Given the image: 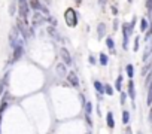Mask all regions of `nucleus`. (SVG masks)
Returning a JSON list of instances; mask_svg holds the SVG:
<instances>
[{
    "label": "nucleus",
    "instance_id": "nucleus-1",
    "mask_svg": "<svg viewBox=\"0 0 152 134\" xmlns=\"http://www.w3.org/2000/svg\"><path fill=\"white\" fill-rule=\"evenodd\" d=\"M9 40H11L12 49H17V48H21V46H23V40L19 39V34H18V31H17V30H12V31H11Z\"/></svg>",
    "mask_w": 152,
    "mask_h": 134
},
{
    "label": "nucleus",
    "instance_id": "nucleus-2",
    "mask_svg": "<svg viewBox=\"0 0 152 134\" xmlns=\"http://www.w3.org/2000/svg\"><path fill=\"white\" fill-rule=\"evenodd\" d=\"M64 17H66V23H67L69 27H75L78 24V15L73 9H67L64 13Z\"/></svg>",
    "mask_w": 152,
    "mask_h": 134
},
{
    "label": "nucleus",
    "instance_id": "nucleus-3",
    "mask_svg": "<svg viewBox=\"0 0 152 134\" xmlns=\"http://www.w3.org/2000/svg\"><path fill=\"white\" fill-rule=\"evenodd\" d=\"M133 25H134V23H131V24H124L122 25V30H124V48L127 49V43H128V36H130V33H131V30H133Z\"/></svg>",
    "mask_w": 152,
    "mask_h": 134
},
{
    "label": "nucleus",
    "instance_id": "nucleus-4",
    "mask_svg": "<svg viewBox=\"0 0 152 134\" xmlns=\"http://www.w3.org/2000/svg\"><path fill=\"white\" fill-rule=\"evenodd\" d=\"M18 29H19V33H21L24 37H27L30 34V29L27 27V24H25V21H24L23 18L18 19Z\"/></svg>",
    "mask_w": 152,
    "mask_h": 134
},
{
    "label": "nucleus",
    "instance_id": "nucleus-5",
    "mask_svg": "<svg viewBox=\"0 0 152 134\" xmlns=\"http://www.w3.org/2000/svg\"><path fill=\"white\" fill-rule=\"evenodd\" d=\"M30 6L35 9V12H45V13L48 12V9H46L45 6L39 2V0H30Z\"/></svg>",
    "mask_w": 152,
    "mask_h": 134
},
{
    "label": "nucleus",
    "instance_id": "nucleus-6",
    "mask_svg": "<svg viewBox=\"0 0 152 134\" xmlns=\"http://www.w3.org/2000/svg\"><path fill=\"white\" fill-rule=\"evenodd\" d=\"M19 13H21V18H25L29 13V5L25 0H19Z\"/></svg>",
    "mask_w": 152,
    "mask_h": 134
},
{
    "label": "nucleus",
    "instance_id": "nucleus-7",
    "mask_svg": "<svg viewBox=\"0 0 152 134\" xmlns=\"http://www.w3.org/2000/svg\"><path fill=\"white\" fill-rule=\"evenodd\" d=\"M151 54H152V39L148 40L146 46H145V51H143V61H146V60L149 58Z\"/></svg>",
    "mask_w": 152,
    "mask_h": 134
},
{
    "label": "nucleus",
    "instance_id": "nucleus-8",
    "mask_svg": "<svg viewBox=\"0 0 152 134\" xmlns=\"http://www.w3.org/2000/svg\"><path fill=\"white\" fill-rule=\"evenodd\" d=\"M60 55H61V58L64 60L66 64H72V57H70L69 51L66 49V48H61V49H60Z\"/></svg>",
    "mask_w": 152,
    "mask_h": 134
},
{
    "label": "nucleus",
    "instance_id": "nucleus-9",
    "mask_svg": "<svg viewBox=\"0 0 152 134\" xmlns=\"http://www.w3.org/2000/svg\"><path fill=\"white\" fill-rule=\"evenodd\" d=\"M67 80H69V82L73 85V86H78V85H79V80H78V76H76L75 72L67 73Z\"/></svg>",
    "mask_w": 152,
    "mask_h": 134
},
{
    "label": "nucleus",
    "instance_id": "nucleus-10",
    "mask_svg": "<svg viewBox=\"0 0 152 134\" xmlns=\"http://www.w3.org/2000/svg\"><path fill=\"white\" fill-rule=\"evenodd\" d=\"M45 21L43 19V15L40 12H35V15H33V24H36V25H39V24H42Z\"/></svg>",
    "mask_w": 152,
    "mask_h": 134
},
{
    "label": "nucleus",
    "instance_id": "nucleus-11",
    "mask_svg": "<svg viewBox=\"0 0 152 134\" xmlns=\"http://www.w3.org/2000/svg\"><path fill=\"white\" fill-rule=\"evenodd\" d=\"M55 72H57V75H58V76H66V64L58 63L57 67H55Z\"/></svg>",
    "mask_w": 152,
    "mask_h": 134
},
{
    "label": "nucleus",
    "instance_id": "nucleus-12",
    "mask_svg": "<svg viewBox=\"0 0 152 134\" xmlns=\"http://www.w3.org/2000/svg\"><path fill=\"white\" fill-rule=\"evenodd\" d=\"M128 96L131 97V100H134V97H136V92H134V84H133V80H130V82H128Z\"/></svg>",
    "mask_w": 152,
    "mask_h": 134
},
{
    "label": "nucleus",
    "instance_id": "nucleus-13",
    "mask_svg": "<svg viewBox=\"0 0 152 134\" xmlns=\"http://www.w3.org/2000/svg\"><path fill=\"white\" fill-rule=\"evenodd\" d=\"M106 121H108V127H109V128H114V127H115V121H114V115H112L110 112L108 113Z\"/></svg>",
    "mask_w": 152,
    "mask_h": 134
},
{
    "label": "nucleus",
    "instance_id": "nucleus-14",
    "mask_svg": "<svg viewBox=\"0 0 152 134\" xmlns=\"http://www.w3.org/2000/svg\"><path fill=\"white\" fill-rule=\"evenodd\" d=\"M104 34H106V25L102 23V24H98V37L102 39Z\"/></svg>",
    "mask_w": 152,
    "mask_h": 134
},
{
    "label": "nucleus",
    "instance_id": "nucleus-15",
    "mask_svg": "<svg viewBox=\"0 0 152 134\" xmlns=\"http://www.w3.org/2000/svg\"><path fill=\"white\" fill-rule=\"evenodd\" d=\"M21 54H23V46H21V48L14 49V58H12V60H14V61H15V60H18L19 57H21Z\"/></svg>",
    "mask_w": 152,
    "mask_h": 134
},
{
    "label": "nucleus",
    "instance_id": "nucleus-16",
    "mask_svg": "<svg viewBox=\"0 0 152 134\" xmlns=\"http://www.w3.org/2000/svg\"><path fill=\"white\" fill-rule=\"evenodd\" d=\"M48 33L52 36V37H55V39H60V36H58V33H57V30L54 29V27H48Z\"/></svg>",
    "mask_w": 152,
    "mask_h": 134
},
{
    "label": "nucleus",
    "instance_id": "nucleus-17",
    "mask_svg": "<svg viewBox=\"0 0 152 134\" xmlns=\"http://www.w3.org/2000/svg\"><path fill=\"white\" fill-rule=\"evenodd\" d=\"M146 103H148V104H152V82H151L149 90H148V98H146Z\"/></svg>",
    "mask_w": 152,
    "mask_h": 134
},
{
    "label": "nucleus",
    "instance_id": "nucleus-18",
    "mask_svg": "<svg viewBox=\"0 0 152 134\" xmlns=\"http://www.w3.org/2000/svg\"><path fill=\"white\" fill-rule=\"evenodd\" d=\"M125 69H127V75H128L130 78H133V75H134V67L131 66V64H128Z\"/></svg>",
    "mask_w": 152,
    "mask_h": 134
},
{
    "label": "nucleus",
    "instance_id": "nucleus-19",
    "mask_svg": "<svg viewBox=\"0 0 152 134\" xmlns=\"http://www.w3.org/2000/svg\"><path fill=\"white\" fill-rule=\"evenodd\" d=\"M94 86H96V90H97L98 92H104V86L98 82V80H96V82H94Z\"/></svg>",
    "mask_w": 152,
    "mask_h": 134
},
{
    "label": "nucleus",
    "instance_id": "nucleus-20",
    "mask_svg": "<svg viewBox=\"0 0 152 134\" xmlns=\"http://www.w3.org/2000/svg\"><path fill=\"white\" fill-rule=\"evenodd\" d=\"M128 121H130V113L125 110V112H122V122L124 124H128Z\"/></svg>",
    "mask_w": 152,
    "mask_h": 134
},
{
    "label": "nucleus",
    "instance_id": "nucleus-21",
    "mask_svg": "<svg viewBox=\"0 0 152 134\" xmlns=\"http://www.w3.org/2000/svg\"><path fill=\"white\" fill-rule=\"evenodd\" d=\"M84 104H85V112H87V115H90L91 110H92V106H91V103H90V101H85Z\"/></svg>",
    "mask_w": 152,
    "mask_h": 134
},
{
    "label": "nucleus",
    "instance_id": "nucleus-22",
    "mask_svg": "<svg viewBox=\"0 0 152 134\" xmlns=\"http://www.w3.org/2000/svg\"><path fill=\"white\" fill-rule=\"evenodd\" d=\"M104 92H106L108 96H112V94H114V90H112L110 85H104Z\"/></svg>",
    "mask_w": 152,
    "mask_h": 134
},
{
    "label": "nucleus",
    "instance_id": "nucleus-23",
    "mask_svg": "<svg viewBox=\"0 0 152 134\" xmlns=\"http://www.w3.org/2000/svg\"><path fill=\"white\" fill-rule=\"evenodd\" d=\"M100 63H102V66H106L108 64V57L104 55V54H100Z\"/></svg>",
    "mask_w": 152,
    "mask_h": 134
},
{
    "label": "nucleus",
    "instance_id": "nucleus-24",
    "mask_svg": "<svg viewBox=\"0 0 152 134\" xmlns=\"http://www.w3.org/2000/svg\"><path fill=\"white\" fill-rule=\"evenodd\" d=\"M121 84H122V78H121V76H118L116 84H115V86H116V90H118V91H121Z\"/></svg>",
    "mask_w": 152,
    "mask_h": 134
},
{
    "label": "nucleus",
    "instance_id": "nucleus-25",
    "mask_svg": "<svg viewBox=\"0 0 152 134\" xmlns=\"http://www.w3.org/2000/svg\"><path fill=\"white\" fill-rule=\"evenodd\" d=\"M146 27H148V21H146V19H142V23H140V29H142V31L146 30Z\"/></svg>",
    "mask_w": 152,
    "mask_h": 134
},
{
    "label": "nucleus",
    "instance_id": "nucleus-26",
    "mask_svg": "<svg viewBox=\"0 0 152 134\" xmlns=\"http://www.w3.org/2000/svg\"><path fill=\"white\" fill-rule=\"evenodd\" d=\"M106 45L109 46L110 49H114V40H112L110 37H108V40H106Z\"/></svg>",
    "mask_w": 152,
    "mask_h": 134
},
{
    "label": "nucleus",
    "instance_id": "nucleus-27",
    "mask_svg": "<svg viewBox=\"0 0 152 134\" xmlns=\"http://www.w3.org/2000/svg\"><path fill=\"white\" fill-rule=\"evenodd\" d=\"M139 49V37H136V40H134V51H137Z\"/></svg>",
    "mask_w": 152,
    "mask_h": 134
},
{
    "label": "nucleus",
    "instance_id": "nucleus-28",
    "mask_svg": "<svg viewBox=\"0 0 152 134\" xmlns=\"http://www.w3.org/2000/svg\"><path fill=\"white\" fill-rule=\"evenodd\" d=\"M146 6H148V9H149V11H152V0H148Z\"/></svg>",
    "mask_w": 152,
    "mask_h": 134
},
{
    "label": "nucleus",
    "instance_id": "nucleus-29",
    "mask_svg": "<svg viewBox=\"0 0 152 134\" xmlns=\"http://www.w3.org/2000/svg\"><path fill=\"white\" fill-rule=\"evenodd\" d=\"M14 12H15V6H14V5H12V6H11V9H9V13H11V15H12V13H14Z\"/></svg>",
    "mask_w": 152,
    "mask_h": 134
},
{
    "label": "nucleus",
    "instance_id": "nucleus-30",
    "mask_svg": "<svg viewBox=\"0 0 152 134\" xmlns=\"http://www.w3.org/2000/svg\"><path fill=\"white\" fill-rule=\"evenodd\" d=\"M125 134H133V133H131V128H130V127H127V130H125Z\"/></svg>",
    "mask_w": 152,
    "mask_h": 134
},
{
    "label": "nucleus",
    "instance_id": "nucleus-31",
    "mask_svg": "<svg viewBox=\"0 0 152 134\" xmlns=\"http://www.w3.org/2000/svg\"><path fill=\"white\" fill-rule=\"evenodd\" d=\"M90 63H92V64H94V63H96V60H94V57H90Z\"/></svg>",
    "mask_w": 152,
    "mask_h": 134
},
{
    "label": "nucleus",
    "instance_id": "nucleus-32",
    "mask_svg": "<svg viewBox=\"0 0 152 134\" xmlns=\"http://www.w3.org/2000/svg\"><path fill=\"white\" fill-rule=\"evenodd\" d=\"M149 121L152 122V107H151V112H149Z\"/></svg>",
    "mask_w": 152,
    "mask_h": 134
},
{
    "label": "nucleus",
    "instance_id": "nucleus-33",
    "mask_svg": "<svg viewBox=\"0 0 152 134\" xmlns=\"http://www.w3.org/2000/svg\"><path fill=\"white\" fill-rule=\"evenodd\" d=\"M100 5H102V6H104V5H106V0H100Z\"/></svg>",
    "mask_w": 152,
    "mask_h": 134
},
{
    "label": "nucleus",
    "instance_id": "nucleus-34",
    "mask_svg": "<svg viewBox=\"0 0 152 134\" xmlns=\"http://www.w3.org/2000/svg\"><path fill=\"white\" fill-rule=\"evenodd\" d=\"M76 2H78V3H81V0H76Z\"/></svg>",
    "mask_w": 152,
    "mask_h": 134
}]
</instances>
